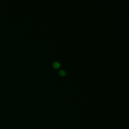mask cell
Returning <instances> with one entry per match:
<instances>
[{"label":"cell","instance_id":"1","mask_svg":"<svg viewBox=\"0 0 129 129\" xmlns=\"http://www.w3.org/2000/svg\"><path fill=\"white\" fill-rule=\"evenodd\" d=\"M53 67L54 68H58L59 67V64L58 62H54L53 63Z\"/></svg>","mask_w":129,"mask_h":129},{"label":"cell","instance_id":"2","mask_svg":"<svg viewBox=\"0 0 129 129\" xmlns=\"http://www.w3.org/2000/svg\"><path fill=\"white\" fill-rule=\"evenodd\" d=\"M59 74H60V75H61L62 76H64L65 75V72L64 70H61L59 71Z\"/></svg>","mask_w":129,"mask_h":129}]
</instances>
